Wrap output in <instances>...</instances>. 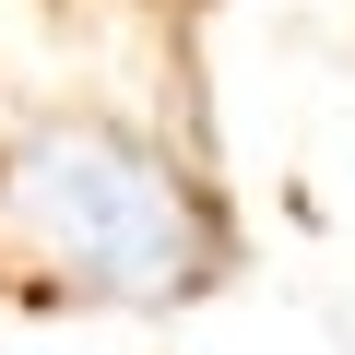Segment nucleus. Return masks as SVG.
Listing matches in <instances>:
<instances>
[{
	"label": "nucleus",
	"instance_id": "f257e3e1",
	"mask_svg": "<svg viewBox=\"0 0 355 355\" xmlns=\"http://www.w3.org/2000/svg\"><path fill=\"white\" fill-rule=\"evenodd\" d=\"M0 249L95 308H190L237 272V225L119 119H48L0 154Z\"/></svg>",
	"mask_w": 355,
	"mask_h": 355
}]
</instances>
